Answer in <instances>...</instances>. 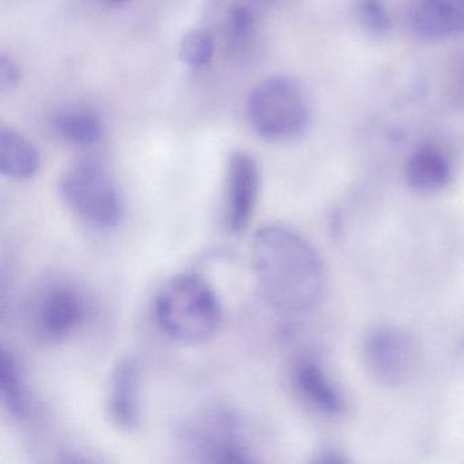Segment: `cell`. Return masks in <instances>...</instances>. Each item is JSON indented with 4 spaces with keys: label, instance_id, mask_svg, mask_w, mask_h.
I'll list each match as a JSON object with an SVG mask.
<instances>
[{
    "label": "cell",
    "instance_id": "15",
    "mask_svg": "<svg viewBox=\"0 0 464 464\" xmlns=\"http://www.w3.org/2000/svg\"><path fill=\"white\" fill-rule=\"evenodd\" d=\"M0 396L10 415L25 420L31 415V398L25 380L12 353L4 350L0 360Z\"/></svg>",
    "mask_w": 464,
    "mask_h": 464
},
{
    "label": "cell",
    "instance_id": "17",
    "mask_svg": "<svg viewBox=\"0 0 464 464\" xmlns=\"http://www.w3.org/2000/svg\"><path fill=\"white\" fill-rule=\"evenodd\" d=\"M256 31V14L248 5L238 4L227 14V36L235 50H243Z\"/></svg>",
    "mask_w": 464,
    "mask_h": 464
},
{
    "label": "cell",
    "instance_id": "8",
    "mask_svg": "<svg viewBox=\"0 0 464 464\" xmlns=\"http://www.w3.org/2000/svg\"><path fill=\"white\" fill-rule=\"evenodd\" d=\"M260 173L256 160L246 151L230 156L227 172L225 217L227 229L241 233L251 221L259 197Z\"/></svg>",
    "mask_w": 464,
    "mask_h": 464
},
{
    "label": "cell",
    "instance_id": "9",
    "mask_svg": "<svg viewBox=\"0 0 464 464\" xmlns=\"http://www.w3.org/2000/svg\"><path fill=\"white\" fill-rule=\"evenodd\" d=\"M412 31L426 40H444L464 34V0H412Z\"/></svg>",
    "mask_w": 464,
    "mask_h": 464
},
{
    "label": "cell",
    "instance_id": "4",
    "mask_svg": "<svg viewBox=\"0 0 464 464\" xmlns=\"http://www.w3.org/2000/svg\"><path fill=\"white\" fill-rule=\"evenodd\" d=\"M66 205L82 221L97 229L121 224L123 200L105 165L93 157L77 160L67 168L59 184Z\"/></svg>",
    "mask_w": 464,
    "mask_h": 464
},
{
    "label": "cell",
    "instance_id": "13",
    "mask_svg": "<svg viewBox=\"0 0 464 464\" xmlns=\"http://www.w3.org/2000/svg\"><path fill=\"white\" fill-rule=\"evenodd\" d=\"M295 385L303 398L320 414L336 417L343 410V401L324 372L314 362H303L295 373Z\"/></svg>",
    "mask_w": 464,
    "mask_h": 464
},
{
    "label": "cell",
    "instance_id": "18",
    "mask_svg": "<svg viewBox=\"0 0 464 464\" xmlns=\"http://www.w3.org/2000/svg\"><path fill=\"white\" fill-rule=\"evenodd\" d=\"M358 15L372 34H384L390 31L391 17L382 0H360Z\"/></svg>",
    "mask_w": 464,
    "mask_h": 464
},
{
    "label": "cell",
    "instance_id": "16",
    "mask_svg": "<svg viewBox=\"0 0 464 464\" xmlns=\"http://www.w3.org/2000/svg\"><path fill=\"white\" fill-rule=\"evenodd\" d=\"M214 55V39L206 29L195 28L184 34L180 43V58L187 66H208Z\"/></svg>",
    "mask_w": 464,
    "mask_h": 464
},
{
    "label": "cell",
    "instance_id": "3",
    "mask_svg": "<svg viewBox=\"0 0 464 464\" xmlns=\"http://www.w3.org/2000/svg\"><path fill=\"white\" fill-rule=\"evenodd\" d=\"M252 129L270 142H292L308 129L311 107L298 81L285 75L267 78L252 92L248 100Z\"/></svg>",
    "mask_w": 464,
    "mask_h": 464
},
{
    "label": "cell",
    "instance_id": "19",
    "mask_svg": "<svg viewBox=\"0 0 464 464\" xmlns=\"http://www.w3.org/2000/svg\"><path fill=\"white\" fill-rule=\"evenodd\" d=\"M21 81V70L14 59L4 53L0 58V88L2 92H12Z\"/></svg>",
    "mask_w": 464,
    "mask_h": 464
},
{
    "label": "cell",
    "instance_id": "6",
    "mask_svg": "<svg viewBox=\"0 0 464 464\" xmlns=\"http://www.w3.org/2000/svg\"><path fill=\"white\" fill-rule=\"evenodd\" d=\"M189 441L203 461L248 463V450L241 439L237 420L225 410L200 415L189 429Z\"/></svg>",
    "mask_w": 464,
    "mask_h": 464
},
{
    "label": "cell",
    "instance_id": "2",
    "mask_svg": "<svg viewBox=\"0 0 464 464\" xmlns=\"http://www.w3.org/2000/svg\"><path fill=\"white\" fill-rule=\"evenodd\" d=\"M154 311L162 331L181 343L208 342L222 323L218 295L198 274H180L170 278L160 289Z\"/></svg>",
    "mask_w": 464,
    "mask_h": 464
},
{
    "label": "cell",
    "instance_id": "20",
    "mask_svg": "<svg viewBox=\"0 0 464 464\" xmlns=\"http://www.w3.org/2000/svg\"><path fill=\"white\" fill-rule=\"evenodd\" d=\"M105 2H110V4L121 5L126 4V2H129V0H105Z\"/></svg>",
    "mask_w": 464,
    "mask_h": 464
},
{
    "label": "cell",
    "instance_id": "11",
    "mask_svg": "<svg viewBox=\"0 0 464 464\" xmlns=\"http://www.w3.org/2000/svg\"><path fill=\"white\" fill-rule=\"evenodd\" d=\"M407 186L422 194L441 191L452 179V165L444 151L425 145L412 151L404 168Z\"/></svg>",
    "mask_w": 464,
    "mask_h": 464
},
{
    "label": "cell",
    "instance_id": "12",
    "mask_svg": "<svg viewBox=\"0 0 464 464\" xmlns=\"http://www.w3.org/2000/svg\"><path fill=\"white\" fill-rule=\"evenodd\" d=\"M40 169V154L23 134L0 127V170L14 180H28Z\"/></svg>",
    "mask_w": 464,
    "mask_h": 464
},
{
    "label": "cell",
    "instance_id": "14",
    "mask_svg": "<svg viewBox=\"0 0 464 464\" xmlns=\"http://www.w3.org/2000/svg\"><path fill=\"white\" fill-rule=\"evenodd\" d=\"M56 132L66 142L88 148L102 140L104 124L99 113L88 108H66L53 118Z\"/></svg>",
    "mask_w": 464,
    "mask_h": 464
},
{
    "label": "cell",
    "instance_id": "7",
    "mask_svg": "<svg viewBox=\"0 0 464 464\" xmlns=\"http://www.w3.org/2000/svg\"><path fill=\"white\" fill-rule=\"evenodd\" d=\"M32 314L34 331L45 341L58 342L81 324L85 314V303L72 285H51L37 295Z\"/></svg>",
    "mask_w": 464,
    "mask_h": 464
},
{
    "label": "cell",
    "instance_id": "1",
    "mask_svg": "<svg viewBox=\"0 0 464 464\" xmlns=\"http://www.w3.org/2000/svg\"><path fill=\"white\" fill-rule=\"evenodd\" d=\"M252 266L259 289L278 311H311L324 297V266L314 246L295 230L268 225L252 241Z\"/></svg>",
    "mask_w": 464,
    "mask_h": 464
},
{
    "label": "cell",
    "instance_id": "10",
    "mask_svg": "<svg viewBox=\"0 0 464 464\" xmlns=\"http://www.w3.org/2000/svg\"><path fill=\"white\" fill-rule=\"evenodd\" d=\"M140 372L137 360L124 357L118 361L111 376L108 410L113 422L132 430L140 422Z\"/></svg>",
    "mask_w": 464,
    "mask_h": 464
},
{
    "label": "cell",
    "instance_id": "5",
    "mask_svg": "<svg viewBox=\"0 0 464 464\" xmlns=\"http://www.w3.org/2000/svg\"><path fill=\"white\" fill-rule=\"evenodd\" d=\"M418 352L411 336L401 328H374L363 343L366 372L379 384L401 387L417 369Z\"/></svg>",
    "mask_w": 464,
    "mask_h": 464
}]
</instances>
